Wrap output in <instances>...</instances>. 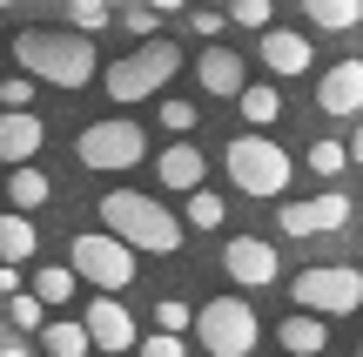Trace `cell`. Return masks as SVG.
<instances>
[{
    "label": "cell",
    "mask_w": 363,
    "mask_h": 357,
    "mask_svg": "<svg viewBox=\"0 0 363 357\" xmlns=\"http://www.w3.org/2000/svg\"><path fill=\"white\" fill-rule=\"evenodd\" d=\"M13 61H21V75H34L40 88H88L94 75H101V54H94L88 34H54V27H21L13 34Z\"/></svg>",
    "instance_id": "1"
},
{
    "label": "cell",
    "mask_w": 363,
    "mask_h": 357,
    "mask_svg": "<svg viewBox=\"0 0 363 357\" xmlns=\"http://www.w3.org/2000/svg\"><path fill=\"white\" fill-rule=\"evenodd\" d=\"M101 223H108V236H121L135 256H175L182 250V216H169V202H155V196H142V189H108L101 202Z\"/></svg>",
    "instance_id": "2"
},
{
    "label": "cell",
    "mask_w": 363,
    "mask_h": 357,
    "mask_svg": "<svg viewBox=\"0 0 363 357\" xmlns=\"http://www.w3.org/2000/svg\"><path fill=\"white\" fill-rule=\"evenodd\" d=\"M182 61H189V54H182L169 34H162V40H142L135 54L108 61V101H162V88L182 75Z\"/></svg>",
    "instance_id": "3"
},
{
    "label": "cell",
    "mask_w": 363,
    "mask_h": 357,
    "mask_svg": "<svg viewBox=\"0 0 363 357\" xmlns=\"http://www.w3.org/2000/svg\"><path fill=\"white\" fill-rule=\"evenodd\" d=\"M222 162H229V182L242 189V196H256V202H276L289 189V175H296V162H289V148H276L269 135H235L229 148H222Z\"/></svg>",
    "instance_id": "4"
},
{
    "label": "cell",
    "mask_w": 363,
    "mask_h": 357,
    "mask_svg": "<svg viewBox=\"0 0 363 357\" xmlns=\"http://www.w3.org/2000/svg\"><path fill=\"white\" fill-rule=\"evenodd\" d=\"M74 155H81V169H94V175L142 169V155H148V128H142V121H128V115H115V121H88V128L74 135Z\"/></svg>",
    "instance_id": "5"
},
{
    "label": "cell",
    "mask_w": 363,
    "mask_h": 357,
    "mask_svg": "<svg viewBox=\"0 0 363 357\" xmlns=\"http://www.w3.org/2000/svg\"><path fill=\"white\" fill-rule=\"evenodd\" d=\"M289 297L310 317H357L363 310V270L350 263H310L303 277H289Z\"/></svg>",
    "instance_id": "6"
},
{
    "label": "cell",
    "mask_w": 363,
    "mask_h": 357,
    "mask_svg": "<svg viewBox=\"0 0 363 357\" xmlns=\"http://www.w3.org/2000/svg\"><path fill=\"white\" fill-rule=\"evenodd\" d=\"M262 337V317L242 304V297H208L202 317H195V344L208 357H249Z\"/></svg>",
    "instance_id": "7"
},
{
    "label": "cell",
    "mask_w": 363,
    "mask_h": 357,
    "mask_svg": "<svg viewBox=\"0 0 363 357\" xmlns=\"http://www.w3.org/2000/svg\"><path fill=\"white\" fill-rule=\"evenodd\" d=\"M67 263L81 270V283H94V297H121V290L135 283V250H128L121 236H108V229H88V236H74Z\"/></svg>",
    "instance_id": "8"
},
{
    "label": "cell",
    "mask_w": 363,
    "mask_h": 357,
    "mask_svg": "<svg viewBox=\"0 0 363 357\" xmlns=\"http://www.w3.org/2000/svg\"><path fill=\"white\" fill-rule=\"evenodd\" d=\"M222 270H229L242 290H269V283L283 277V256H276L269 236H229L222 243Z\"/></svg>",
    "instance_id": "9"
},
{
    "label": "cell",
    "mask_w": 363,
    "mask_h": 357,
    "mask_svg": "<svg viewBox=\"0 0 363 357\" xmlns=\"http://www.w3.org/2000/svg\"><path fill=\"white\" fill-rule=\"evenodd\" d=\"M276 223H283V236H330V229L350 223V196H343V189H323V196H310V202H283Z\"/></svg>",
    "instance_id": "10"
},
{
    "label": "cell",
    "mask_w": 363,
    "mask_h": 357,
    "mask_svg": "<svg viewBox=\"0 0 363 357\" xmlns=\"http://www.w3.org/2000/svg\"><path fill=\"white\" fill-rule=\"evenodd\" d=\"M256 61L269 67L276 81H296V75H310V67H316V48H310V34H296V27H269L262 48H256Z\"/></svg>",
    "instance_id": "11"
},
{
    "label": "cell",
    "mask_w": 363,
    "mask_h": 357,
    "mask_svg": "<svg viewBox=\"0 0 363 357\" xmlns=\"http://www.w3.org/2000/svg\"><path fill=\"white\" fill-rule=\"evenodd\" d=\"M81 324H88V337H94V351H142V331H135V317L115 304V297H94L88 310H81Z\"/></svg>",
    "instance_id": "12"
},
{
    "label": "cell",
    "mask_w": 363,
    "mask_h": 357,
    "mask_svg": "<svg viewBox=\"0 0 363 357\" xmlns=\"http://www.w3.org/2000/svg\"><path fill=\"white\" fill-rule=\"evenodd\" d=\"M195 81H202V94H216V101H242L249 94V67H242V54H229V48H202L195 54Z\"/></svg>",
    "instance_id": "13"
},
{
    "label": "cell",
    "mask_w": 363,
    "mask_h": 357,
    "mask_svg": "<svg viewBox=\"0 0 363 357\" xmlns=\"http://www.w3.org/2000/svg\"><path fill=\"white\" fill-rule=\"evenodd\" d=\"M316 108L323 115H363V61H330L323 81H316Z\"/></svg>",
    "instance_id": "14"
},
{
    "label": "cell",
    "mask_w": 363,
    "mask_h": 357,
    "mask_svg": "<svg viewBox=\"0 0 363 357\" xmlns=\"http://www.w3.org/2000/svg\"><path fill=\"white\" fill-rule=\"evenodd\" d=\"M40 142H48V121H40L34 108H21V115H0V162H7V169H34Z\"/></svg>",
    "instance_id": "15"
},
{
    "label": "cell",
    "mask_w": 363,
    "mask_h": 357,
    "mask_svg": "<svg viewBox=\"0 0 363 357\" xmlns=\"http://www.w3.org/2000/svg\"><path fill=\"white\" fill-rule=\"evenodd\" d=\"M155 175H162V189H182V196H195V189H202V175H208V155H202L195 142H175V148H162Z\"/></svg>",
    "instance_id": "16"
},
{
    "label": "cell",
    "mask_w": 363,
    "mask_h": 357,
    "mask_svg": "<svg viewBox=\"0 0 363 357\" xmlns=\"http://www.w3.org/2000/svg\"><path fill=\"white\" fill-rule=\"evenodd\" d=\"M276 344L289 357H323L330 351V317H310V310H296V317L276 324Z\"/></svg>",
    "instance_id": "17"
},
{
    "label": "cell",
    "mask_w": 363,
    "mask_h": 357,
    "mask_svg": "<svg viewBox=\"0 0 363 357\" xmlns=\"http://www.w3.org/2000/svg\"><path fill=\"white\" fill-rule=\"evenodd\" d=\"M235 108H242V121H249V128H276V121H283V94H276V81H249V94H242V101H235Z\"/></svg>",
    "instance_id": "18"
},
{
    "label": "cell",
    "mask_w": 363,
    "mask_h": 357,
    "mask_svg": "<svg viewBox=\"0 0 363 357\" xmlns=\"http://www.w3.org/2000/svg\"><path fill=\"white\" fill-rule=\"evenodd\" d=\"M303 13H310V27H323V34L363 27V0H303Z\"/></svg>",
    "instance_id": "19"
},
{
    "label": "cell",
    "mask_w": 363,
    "mask_h": 357,
    "mask_svg": "<svg viewBox=\"0 0 363 357\" xmlns=\"http://www.w3.org/2000/svg\"><path fill=\"white\" fill-rule=\"evenodd\" d=\"M40 344H48V357H88L94 337H88V324H81V317H54L48 331H40Z\"/></svg>",
    "instance_id": "20"
},
{
    "label": "cell",
    "mask_w": 363,
    "mask_h": 357,
    "mask_svg": "<svg viewBox=\"0 0 363 357\" xmlns=\"http://www.w3.org/2000/svg\"><path fill=\"white\" fill-rule=\"evenodd\" d=\"M74 283H81L74 263H40V270H34V297H40L48 310H61L67 297H74Z\"/></svg>",
    "instance_id": "21"
},
{
    "label": "cell",
    "mask_w": 363,
    "mask_h": 357,
    "mask_svg": "<svg viewBox=\"0 0 363 357\" xmlns=\"http://www.w3.org/2000/svg\"><path fill=\"white\" fill-rule=\"evenodd\" d=\"M48 196H54V182H48L40 169H13V175H7V202H13L21 216H34Z\"/></svg>",
    "instance_id": "22"
},
{
    "label": "cell",
    "mask_w": 363,
    "mask_h": 357,
    "mask_svg": "<svg viewBox=\"0 0 363 357\" xmlns=\"http://www.w3.org/2000/svg\"><path fill=\"white\" fill-rule=\"evenodd\" d=\"M27 256H34V223L13 209V216H0V263H13V270H21Z\"/></svg>",
    "instance_id": "23"
},
{
    "label": "cell",
    "mask_w": 363,
    "mask_h": 357,
    "mask_svg": "<svg viewBox=\"0 0 363 357\" xmlns=\"http://www.w3.org/2000/svg\"><path fill=\"white\" fill-rule=\"evenodd\" d=\"M303 162H310V175L337 182V175L350 169V142H330V135H323V142H310V155H303Z\"/></svg>",
    "instance_id": "24"
},
{
    "label": "cell",
    "mask_w": 363,
    "mask_h": 357,
    "mask_svg": "<svg viewBox=\"0 0 363 357\" xmlns=\"http://www.w3.org/2000/svg\"><path fill=\"white\" fill-rule=\"evenodd\" d=\"M182 223H189V229H222V223H229V202H222L216 189H195V196H189V216H182Z\"/></svg>",
    "instance_id": "25"
},
{
    "label": "cell",
    "mask_w": 363,
    "mask_h": 357,
    "mask_svg": "<svg viewBox=\"0 0 363 357\" xmlns=\"http://www.w3.org/2000/svg\"><path fill=\"white\" fill-rule=\"evenodd\" d=\"M7 324H13V331H48V304H40V297L34 290H21V297H7Z\"/></svg>",
    "instance_id": "26"
},
{
    "label": "cell",
    "mask_w": 363,
    "mask_h": 357,
    "mask_svg": "<svg viewBox=\"0 0 363 357\" xmlns=\"http://www.w3.org/2000/svg\"><path fill=\"white\" fill-rule=\"evenodd\" d=\"M195 317H202V310H195V304H182V297H162V304H155V331H169V337L195 331Z\"/></svg>",
    "instance_id": "27"
},
{
    "label": "cell",
    "mask_w": 363,
    "mask_h": 357,
    "mask_svg": "<svg viewBox=\"0 0 363 357\" xmlns=\"http://www.w3.org/2000/svg\"><path fill=\"white\" fill-rule=\"evenodd\" d=\"M195 121H202V108H195V101L162 94V128H169V135H195Z\"/></svg>",
    "instance_id": "28"
},
{
    "label": "cell",
    "mask_w": 363,
    "mask_h": 357,
    "mask_svg": "<svg viewBox=\"0 0 363 357\" xmlns=\"http://www.w3.org/2000/svg\"><path fill=\"white\" fill-rule=\"evenodd\" d=\"M67 27H74V34H101L108 27V0H67Z\"/></svg>",
    "instance_id": "29"
},
{
    "label": "cell",
    "mask_w": 363,
    "mask_h": 357,
    "mask_svg": "<svg viewBox=\"0 0 363 357\" xmlns=\"http://www.w3.org/2000/svg\"><path fill=\"white\" fill-rule=\"evenodd\" d=\"M269 13H276V0H229V21L256 27V34H269Z\"/></svg>",
    "instance_id": "30"
},
{
    "label": "cell",
    "mask_w": 363,
    "mask_h": 357,
    "mask_svg": "<svg viewBox=\"0 0 363 357\" xmlns=\"http://www.w3.org/2000/svg\"><path fill=\"white\" fill-rule=\"evenodd\" d=\"M222 27H229V7H189V34H195V40H208V48H216Z\"/></svg>",
    "instance_id": "31"
},
{
    "label": "cell",
    "mask_w": 363,
    "mask_h": 357,
    "mask_svg": "<svg viewBox=\"0 0 363 357\" xmlns=\"http://www.w3.org/2000/svg\"><path fill=\"white\" fill-rule=\"evenodd\" d=\"M34 88H40L34 75H7V81H0V101H7V115H21V108L34 101Z\"/></svg>",
    "instance_id": "32"
},
{
    "label": "cell",
    "mask_w": 363,
    "mask_h": 357,
    "mask_svg": "<svg viewBox=\"0 0 363 357\" xmlns=\"http://www.w3.org/2000/svg\"><path fill=\"white\" fill-rule=\"evenodd\" d=\"M121 27H128L135 40H155V27H162V13H155V7H128V13H121Z\"/></svg>",
    "instance_id": "33"
},
{
    "label": "cell",
    "mask_w": 363,
    "mask_h": 357,
    "mask_svg": "<svg viewBox=\"0 0 363 357\" xmlns=\"http://www.w3.org/2000/svg\"><path fill=\"white\" fill-rule=\"evenodd\" d=\"M135 357H189V344L169 337V331H155V337H142V351H135Z\"/></svg>",
    "instance_id": "34"
},
{
    "label": "cell",
    "mask_w": 363,
    "mask_h": 357,
    "mask_svg": "<svg viewBox=\"0 0 363 357\" xmlns=\"http://www.w3.org/2000/svg\"><path fill=\"white\" fill-rule=\"evenodd\" d=\"M0 290H7V297H21V290H27V277H21L13 263H0Z\"/></svg>",
    "instance_id": "35"
},
{
    "label": "cell",
    "mask_w": 363,
    "mask_h": 357,
    "mask_svg": "<svg viewBox=\"0 0 363 357\" xmlns=\"http://www.w3.org/2000/svg\"><path fill=\"white\" fill-rule=\"evenodd\" d=\"M142 7H155V13H175V7H189V0H142Z\"/></svg>",
    "instance_id": "36"
},
{
    "label": "cell",
    "mask_w": 363,
    "mask_h": 357,
    "mask_svg": "<svg viewBox=\"0 0 363 357\" xmlns=\"http://www.w3.org/2000/svg\"><path fill=\"white\" fill-rule=\"evenodd\" d=\"M350 162H357V169H363V128L350 135Z\"/></svg>",
    "instance_id": "37"
},
{
    "label": "cell",
    "mask_w": 363,
    "mask_h": 357,
    "mask_svg": "<svg viewBox=\"0 0 363 357\" xmlns=\"http://www.w3.org/2000/svg\"><path fill=\"white\" fill-rule=\"evenodd\" d=\"M0 357H27V344H7V351H0Z\"/></svg>",
    "instance_id": "38"
},
{
    "label": "cell",
    "mask_w": 363,
    "mask_h": 357,
    "mask_svg": "<svg viewBox=\"0 0 363 357\" xmlns=\"http://www.w3.org/2000/svg\"><path fill=\"white\" fill-rule=\"evenodd\" d=\"M357 357H363V344H357Z\"/></svg>",
    "instance_id": "39"
}]
</instances>
